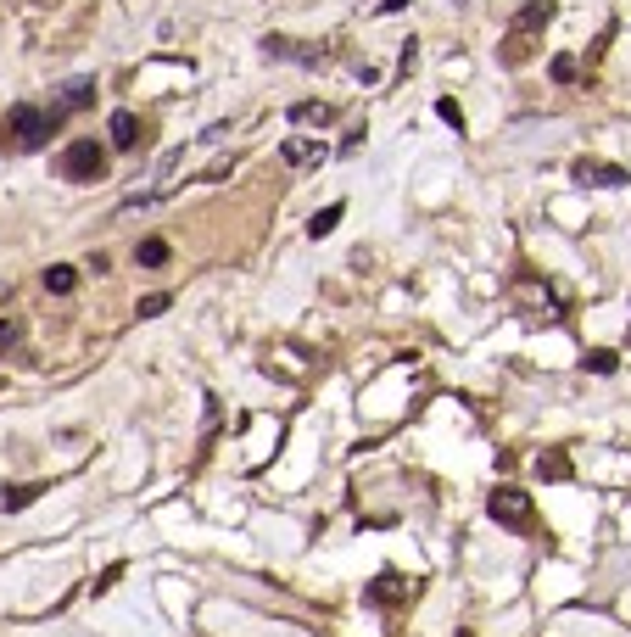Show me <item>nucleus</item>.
Segmentation results:
<instances>
[{"mask_svg":"<svg viewBox=\"0 0 631 637\" xmlns=\"http://www.w3.org/2000/svg\"><path fill=\"white\" fill-rule=\"evenodd\" d=\"M537 476H542V481H564V476H570V458H564L559 448L537 453Z\"/></svg>","mask_w":631,"mask_h":637,"instance_id":"obj_14","label":"nucleus"},{"mask_svg":"<svg viewBox=\"0 0 631 637\" xmlns=\"http://www.w3.org/2000/svg\"><path fill=\"white\" fill-rule=\"evenodd\" d=\"M330 118H336V112H330L324 101H296V107H291V123H302V129H324Z\"/></svg>","mask_w":631,"mask_h":637,"instance_id":"obj_9","label":"nucleus"},{"mask_svg":"<svg viewBox=\"0 0 631 637\" xmlns=\"http://www.w3.org/2000/svg\"><path fill=\"white\" fill-rule=\"evenodd\" d=\"M341 213H347V208H341V201H330V208H319V213L308 218V235H313V241H324V235H330V229H336V224H341Z\"/></svg>","mask_w":631,"mask_h":637,"instance_id":"obj_13","label":"nucleus"},{"mask_svg":"<svg viewBox=\"0 0 631 637\" xmlns=\"http://www.w3.org/2000/svg\"><path fill=\"white\" fill-rule=\"evenodd\" d=\"M263 56H274V62H302V67H319V62H324V51H302L296 40H280V34H269V40H263Z\"/></svg>","mask_w":631,"mask_h":637,"instance_id":"obj_6","label":"nucleus"},{"mask_svg":"<svg viewBox=\"0 0 631 637\" xmlns=\"http://www.w3.org/2000/svg\"><path fill=\"white\" fill-rule=\"evenodd\" d=\"M486 515L497 520V526H509V531H531V492H520V487H497L492 497H486Z\"/></svg>","mask_w":631,"mask_h":637,"instance_id":"obj_3","label":"nucleus"},{"mask_svg":"<svg viewBox=\"0 0 631 637\" xmlns=\"http://www.w3.org/2000/svg\"><path fill=\"white\" fill-rule=\"evenodd\" d=\"M168 302H174L168 291H151V296H140V308H135V314H140V319H157V314H168Z\"/></svg>","mask_w":631,"mask_h":637,"instance_id":"obj_18","label":"nucleus"},{"mask_svg":"<svg viewBox=\"0 0 631 637\" xmlns=\"http://www.w3.org/2000/svg\"><path fill=\"white\" fill-rule=\"evenodd\" d=\"M73 285H79L73 263H51V268H45V291H51V296H73Z\"/></svg>","mask_w":631,"mask_h":637,"instance_id":"obj_10","label":"nucleus"},{"mask_svg":"<svg viewBox=\"0 0 631 637\" xmlns=\"http://www.w3.org/2000/svg\"><path fill=\"white\" fill-rule=\"evenodd\" d=\"M408 598H414V582L403 570H380V576L363 587V603H369V610H391V603H408Z\"/></svg>","mask_w":631,"mask_h":637,"instance_id":"obj_4","label":"nucleus"},{"mask_svg":"<svg viewBox=\"0 0 631 637\" xmlns=\"http://www.w3.org/2000/svg\"><path fill=\"white\" fill-rule=\"evenodd\" d=\"M62 179L68 185H90V179H101L107 174V146H95V140H73L68 151H62Z\"/></svg>","mask_w":631,"mask_h":637,"instance_id":"obj_2","label":"nucleus"},{"mask_svg":"<svg viewBox=\"0 0 631 637\" xmlns=\"http://www.w3.org/2000/svg\"><path fill=\"white\" fill-rule=\"evenodd\" d=\"M12 342H17V324H12V319H0V352H6Z\"/></svg>","mask_w":631,"mask_h":637,"instance_id":"obj_21","label":"nucleus"},{"mask_svg":"<svg viewBox=\"0 0 631 637\" xmlns=\"http://www.w3.org/2000/svg\"><path fill=\"white\" fill-rule=\"evenodd\" d=\"M107 134H112V146H118V151H135V146L146 140V129H140V118H135V112H112Z\"/></svg>","mask_w":631,"mask_h":637,"instance_id":"obj_7","label":"nucleus"},{"mask_svg":"<svg viewBox=\"0 0 631 637\" xmlns=\"http://www.w3.org/2000/svg\"><path fill=\"white\" fill-rule=\"evenodd\" d=\"M68 123V107H12L6 123H0V140L12 134V151H45L51 146V134Z\"/></svg>","mask_w":631,"mask_h":637,"instance_id":"obj_1","label":"nucleus"},{"mask_svg":"<svg viewBox=\"0 0 631 637\" xmlns=\"http://www.w3.org/2000/svg\"><path fill=\"white\" fill-rule=\"evenodd\" d=\"M548 17H553V0H531V6H525V12L514 17V34H531V28H542Z\"/></svg>","mask_w":631,"mask_h":637,"instance_id":"obj_12","label":"nucleus"},{"mask_svg":"<svg viewBox=\"0 0 631 637\" xmlns=\"http://www.w3.org/2000/svg\"><path fill=\"white\" fill-rule=\"evenodd\" d=\"M90 101H95V79H68V84H62V107H68V112L90 107Z\"/></svg>","mask_w":631,"mask_h":637,"instance_id":"obj_11","label":"nucleus"},{"mask_svg":"<svg viewBox=\"0 0 631 637\" xmlns=\"http://www.w3.org/2000/svg\"><path fill=\"white\" fill-rule=\"evenodd\" d=\"M581 363H587V369H592V375H615V369H620V358H615V352H609V347H592V352H587V358H581Z\"/></svg>","mask_w":631,"mask_h":637,"instance_id":"obj_17","label":"nucleus"},{"mask_svg":"<svg viewBox=\"0 0 631 637\" xmlns=\"http://www.w3.org/2000/svg\"><path fill=\"white\" fill-rule=\"evenodd\" d=\"M408 0H380V17H391V12H403Z\"/></svg>","mask_w":631,"mask_h":637,"instance_id":"obj_22","label":"nucleus"},{"mask_svg":"<svg viewBox=\"0 0 631 637\" xmlns=\"http://www.w3.org/2000/svg\"><path fill=\"white\" fill-rule=\"evenodd\" d=\"M135 263L140 268H162V263H168V241H157V235H151V241H140L135 246Z\"/></svg>","mask_w":631,"mask_h":637,"instance_id":"obj_15","label":"nucleus"},{"mask_svg":"<svg viewBox=\"0 0 631 637\" xmlns=\"http://www.w3.org/2000/svg\"><path fill=\"white\" fill-rule=\"evenodd\" d=\"M436 118H442V123H453V134H464V112H458V101H447V95H442V101H436Z\"/></svg>","mask_w":631,"mask_h":637,"instance_id":"obj_20","label":"nucleus"},{"mask_svg":"<svg viewBox=\"0 0 631 637\" xmlns=\"http://www.w3.org/2000/svg\"><path fill=\"white\" fill-rule=\"evenodd\" d=\"M280 162H291V168H319V162H324V146H319V140H285V146H280Z\"/></svg>","mask_w":631,"mask_h":637,"instance_id":"obj_8","label":"nucleus"},{"mask_svg":"<svg viewBox=\"0 0 631 637\" xmlns=\"http://www.w3.org/2000/svg\"><path fill=\"white\" fill-rule=\"evenodd\" d=\"M570 174H576V185H587V190H620V185H626V168H615V162H592V157H581Z\"/></svg>","mask_w":631,"mask_h":637,"instance_id":"obj_5","label":"nucleus"},{"mask_svg":"<svg viewBox=\"0 0 631 637\" xmlns=\"http://www.w3.org/2000/svg\"><path fill=\"white\" fill-rule=\"evenodd\" d=\"M548 73H553V84H570V79H576V56H553Z\"/></svg>","mask_w":631,"mask_h":637,"instance_id":"obj_19","label":"nucleus"},{"mask_svg":"<svg viewBox=\"0 0 631 637\" xmlns=\"http://www.w3.org/2000/svg\"><path fill=\"white\" fill-rule=\"evenodd\" d=\"M45 487H0V503H6V509L17 515V509H28V503H34Z\"/></svg>","mask_w":631,"mask_h":637,"instance_id":"obj_16","label":"nucleus"}]
</instances>
